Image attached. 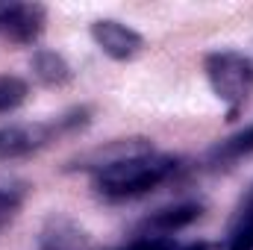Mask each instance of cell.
Segmentation results:
<instances>
[{
    "instance_id": "6da1fadb",
    "label": "cell",
    "mask_w": 253,
    "mask_h": 250,
    "mask_svg": "<svg viewBox=\"0 0 253 250\" xmlns=\"http://www.w3.org/2000/svg\"><path fill=\"white\" fill-rule=\"evenodd\" d=\"M183 171V159L171 156V153H141V156H129L124 162H115L97 174H91L94 191L109 200V203H124V200H138L159 186H165L168 180H174Z\"/></svg>"
},
{
    "instance_id": "7a4b0ae2",
    "label": "cell",
    "mask_w": 253,
    "mask_h": 250,
    "mask_svg": "<svg viewBox=\"0 0 253 250\" xmlns=\"http://www.w3.org/2000/svg\"><path fill=\"white\" fill-rule=\"evenodd\" d=\"M203 74L212 94L224 106V121H239L253 100V59L233 47L212 50L203 56Z\"/></svg>"
},
{
    "instance_id": "3957f363",
    "label": "cell",
    "mask_w": 253,
    "mask_h": 250,
    "mask_svg": "<svg viewBox=\"0 0 253 250\" xmlns=\"http://www.w3.org/2000/svg\"><path fill=\"white\" fill-rule=\"evenodd\" d=\"M62 138L59 121H33V124H3L0 126V162H21L42 153L47 144Z\"/></svg>"
},
{
    "instance_id": "277c9868",
    "label": "cell",
    "mask_w": 253,
    "mask_h": 250,
    "mask_svg": "<svg viewBox=\"0 0 253 250\" xmlns=\"http://www.w3.org/2000/svg\"><path fill=\"white\" fill-rule=\"evenodd\" d=\"M47 9L42 3H21V0H0V39L9 44H36L44 33Z\"/></svg>"
},
{
    "instance_id": "5b68a950",
    "label": "cell",
    "mask_w": 253,
    "mask_h": 250,
    "mask_svg": "<svg viewBox=\"0 0 253 250\" xmlns=\"http://www.w3.org/2000/svg\"><path fill=\"white\" fill-rule=\"evenodd\" d=\"M88 36L97 44V50L112 62H132L144 50V36L115 18H97L88 27Z\"/></svg>"
},
{
    "instance_id": "8992f818",
    "label": "cell",
    "mask_w": 253,
    "mask_h": 250,
    "mask_svg": "<svg viewBox=\"0 0 253 250\" xmlns=\"http://www.w3.org/2000/svg\"><path fill=\"white\" fill-rule=\"evenodd\" d=\"M150 150H156V147H153V141L144 138V135L112 138V141L97 144V147L80 153L77 159H71L65 171H88V174H97V171H103V168H109V165H115V162H124L129 156H141V153H150Z\"/></svg>"
},
{
    "instance_id": "52a82bcc",
    "label": "cell",
    "mask_w": 253,
    "mask_h": 250,
    "mask_svg": "<svg viewBox=\"0 0 253 250\" xmlns=\"http://www.w3.org/2000/svg\"><path fill=\"white\" fill-rule=\"evenodd\" d=\"M200 215H203L200 200H180V203H171V206L150 212L138 224V230H141V236H174V233L186 230L189 224H194Z\"/></svg>"
},
{
    "instance_id": "ba28073f",
    "label": "cell",
    "mask_w": 253,
    "mask_h": 250,
    "mask_svg": "<svg viewBox=\"0 0 253 250\" xmlns=\"http://www.w3.org/2000/svg\"><path fill=\"white\" fill-rule=\"evenodd\" d=\"M39 250H88V233L62 212L47 215L39 233Z\"/></svg>"
},
{
    "instance_id": "9c48e42d",
    "label": "cell",
    "mask_w": 253,
    "mask_h": 250,
    "mask_svg": "<svg viewBox=\"0 0 253 250\" xmlns=\"http://www.w3.org/2000/svg\"><path fill=\"white\" fill-rule=\"evenodd\" d=\"M30 71H33V80L44 88H65L71 80H74V68L65 59L59 50H50V47H39L33 50V59H30Z\"/></svg>"
},
{
    "instance_id": "30bf717a",
    "label": "cell",
    "mask_w": 253,
    "mask_h": 250,
    "mask_svg": "<svg viewBox=\"0 0 253 250\" xmlns=\"http://www.w3.org/2000/svg\"><path fill=\"white\" fill-rule=\"evenodd\" d=\"M248 156H253V124H248L245 129H239L233 135H227L224 141H218L209 150L206 159H209V165L221 168V165H236V162H242Z\"/></svg>"
},
{
    "instance_id": "8fae6325",
    "label": "cell",
    "mask_w": 253,
    "mask_h": 250,
    "mask_svg": "<svg viewBox=\"0 0 253 250\" xmlns=\"http://www.w3.org/2000/svg\"><path fill=\"white\" fill-rule=\"evenodd\" d=\"M27 200V186L21 180H0V230H6Z\"/></svg>"
},
{
    "instance_id": "7c38bea8",
    "label": "cell",
    "mask_w": 253,
    "mask_h": 250,
    "mask_svg": "<svg viewBox=\"0 0 253 250\" xmlns=\"http://www.w3.org/2000/svg\"><path fill=\"white\" fill-rule=\"evenodd\" d=\"M30 97V85L24 77L15 74H0V115H9L15 109H21Z\"/></svg>"
},
{
    "instance_id": "4fadbf2b",
    "label": "cell",
    "mask_w": 253,
    "mask_h": 250,
    "mask_svg": "<svg viewBox=\"0 0 253 250\" xmlns=\"http://www.w3.org/2000/svg\"><path fill=\"white\" fill-rule=\"evenodd\" d=\"M227 250H253V209H239V221L230 230Z\"/></svg>"
},
{
    "instance_id": "5bb4252c",
    "label": "cell",
    "mask_w": 253,
    "mask_h": 250,
    "mask_svg": "<svg viewBox=\"0 0 253 250\" xmlns=\"http://www.w3.org/2000/svg\"><path fill=\"white\" fill-rule=\"evenodd\" d=\"M177 239L174 236H138L135 242H129L118 250H174Z\"/></svg>"
},
{
    "instance_id": "9a60e30c",
    "label": "cell",
    "mask_w": 253,
    "mask_h": 250,
    "mask_svg": "<svg viewBox=\"0 0 253 250\" xmlns=\"http://www.w3.org/2000/svg\"><path fill=\"white\" fill-rule=\"evenodd\" d=\"M174 250H212V248H209V242H191V245H183V248L177 245Z\"/></svg>"
}]
</instances>
